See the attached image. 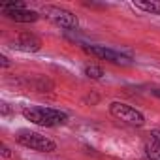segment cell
I'll return each mask as SVG.
<instances>
[{"mask_svg": "<svg viewBox=\"0 0 160 160\" xmlns=\"http://www.w3.org/2000/svg\"><path fill=\"white\" fill-rule=\"evenodd\" d=\"M83 51L96 57V58H102V60H108L111 64H119V66H130V58L124 57L122 53L115 51V49H109L106 45H83Z\"/></svg>", "mask_w": 160, "mask_h": 160, "instance_id": "8992f818", "label": "cell"}, {"mask_svg": "<svg viewBox=\"0 0 160 160\" xmlns=\"http://www.w3.org/2000/svg\"><path fill=\"white\" fill-rule=\"evenodd\" d=\"M109 113L122 121L124 124H130V126H143L145 124V117L141 111H138L136 108L124 104V102H111L109 104Z\"/></svg>", "mask_w": 160, "mask_h": 160, "instance_id": "3957f363", "label": "cell"}, {"mask_svg": "<svg viewBox=\"0 0 160 160\" xmlns=\"http://www.w3.org/2000/svg\"><path fill=\"white\" fill-rule=\"evenodd\" d=\"M15 139L23 145V147H28L32 151H38V152H53L57 151V143L45 136H42L40 132H32V130H19L15 134Z\"/></svg>", "mask_w": 160, "mask_h": 160, "instance_id": "7a4b0ae2", "label": "cell"}, {"mask_svg": "<svg viewBox=\"0 0 160 160\" xmlns=\"http://www.w3.org/2000/svg\"><path fill=\"white\" fill-rule=\"evenodd\" d=\"M0 60H2V66H4V68H8V66H10V60H8V57H4V55H2V57H0Z\"/></svg>", "mask_w": 160, "mask_h": 160, "instance_id": "7c38bea8", "label": "cell"}, {"mask_svg": "<svg viewBox=\"0 0 160 160\" xmlns=\"http://www.w3.org/2000/svg\"><path fill=\"white\" fill-rule=\"evenodd\" d=\"M42 13H43L51 23H55V25H57V27H60V28L75 30V28L79 27L77 17H75L72 12L64 10V8H58V6H43Z\"/></svg>", "mask_w": 160, "mask_h": 160, "instance_id": "277c9868", "label": "cell"}, {"mask_svg": "<svg viewBox=\"0 0 160 160\" xmlns=\"http://www.w3.org/2000/svg\"><path fill=\"white\" fill-rule=\"evenodd\" d=\"M2 154H4L6 158H10V156H12V152H10V149H8L6 145H2Z\"/></svg>", "mask_w": 160, "mask_h": 160, "instance_id": "8fae6325", "label": "cell"}, {"mask_svg": "<svg viewBox=\"0 0 160 160\" xmlns=\"http://www.w3.org/2000/svg\"><path fill=\"white\" fill-rule=\"evenodd\" d=\"M15 47L19 51H25V53H36L42 49V40L32 32H23L15 40Z\"/></svg>", "mask_w": 160, "mask_h": 160, "instance_id": "52a82bcc", "label": "cell"}, {"mask_svg": "<svg viewBox=\"0 0 160 160\" xmlns=\"http://www.w3.org/2000/svg\"><path fill=\"white\" fill-rule=\"evenodd\" d=\"M2 13L10 19V21H15V23H34L38 21L40 13L34 12V10H27L23 2H8V4H2L0 6Z\"/></svg>", "mask_w": 160, "mask_h": 160, "instance_id": "5b68a950", "label": "cell"}, {"mask_svg": "<svg viewBox=\"0 0 160 160\" xmlns=\"http://www.w3.org/2000/svg\"><path fill=\"white\" fill-rule=\"evenodd\" d=\"M154 134H156V136H158V138H160V132H154Z\"/></svg>", "mask_w": 160, "mask_h": 160, "instance_id": "5bb4252c", "label": "cell"}, {"mask_svg": "<svg viewBox=\"0 0 160 160\" xmlns=\"http://www.w3.org/2000/svg\"><path fill=\"white\" fill-rule=\"evenodd\" d=\"M85 75L89 79H102L104 77V70L100 66H96V64H89V66H85Z\"/></svg>", "mask_w": 160, "mask_h": 160, "instance_id": "30bf717a", "label": "cell"}, {"mask_svg": "<svg viewBox=\"0 0 160 160\" xmlns=\"http://www.w3.org/2000/svg\"><path fill=\"white\" fill-rule=\"evenodd\" d=\"M151 92H152V94H154V96H156V98H160V89H152V91H151Z\"/></svg>", "mask_w": 160, "mask_h": 160, "instance_id": "4fadbf2b", "label": "cell"}, {"mask_svg": "<svg viewBox=\"0 0 160 160\" xmlns=\"http://www.w3.org/2000/svg\"><path fill=\"white\" fill-rule=\"evenodd\" d=\"M134 6L143 10V12H147V13L160 15V0H136Z\"/></svg>", "mask_w": 160, "mask_h": 160, "instance_id": "9c48e42d", "label": "cell"}, {"mask_svg": "<svg viewBox=\"0 0 160 160\" xmlns=\"http://www.w3.org/2000/svg\"><path fill=\"white\" fill-rule=\"evenodd\" d=\"M23 117L30 121L32 124L53 128V126H62L68 122V115L60 109L55 108H43V106H27L23 108Z\"/></svg>", "mask_w": 160, "mask_h": 160, "instance_id": "6da1fadb", "label": "cell"}, {"mask_svg": "<svg viewBox=\"0 0 160 160\" xmlns=\"http://www.w3.org/2000/svg\"><path fill=\"white\" fill-rule=\"evenodd\" d=\"M145 156L149 160H160V138L154 132L145 139Z\"/></svg>", "mask_w": 160, "mask_h": 160, "instance_id": "ba28073f", "label": "cell"}]
</instances>
